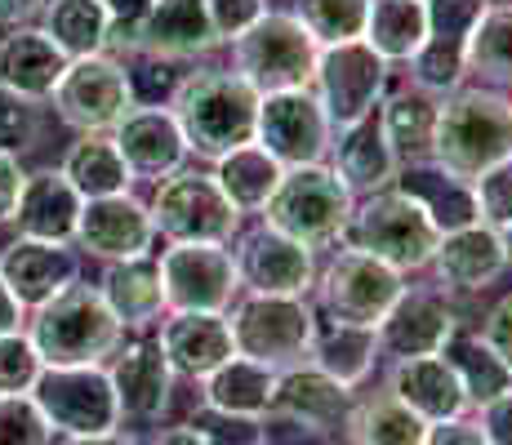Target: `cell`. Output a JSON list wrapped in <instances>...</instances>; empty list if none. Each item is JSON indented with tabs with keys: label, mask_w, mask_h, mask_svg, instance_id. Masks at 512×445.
Here are the masks:
<instances>
[{
	"label": "cell",
	"mask_w": 512,
	"mask_h": 445,
	"mask_svg": "<svg viewBox=\"0 0 512 445\" xmlns=\"http://www.w3.org/2000/svg\"><path fill=\"white\" fill-rule=\"evenodd\" d=\"M259 98L263 94L245 76L223 72V67H205V72H192L179 81L170 112L187 138V152L219 161L232 147L254 143Z\"/></svg>",
	"instance_id": "1"
},
{
	"label": "cell",
	"mask_w": 512,
	"mask_h": 445,
	"mask_svg": "<svg viewBox=\"0 0 512 445\" xmlns=\"http://www.w3.org/2000/svg\"><path fill=\"white\" fill-rule=\"evenodd\" d=\"M23 334L32 339L45 365H103L121 348L125 325L103 303L98 285L72 281L41 308H32V321Z\"/></svg>",
	"instance_id": "2"
},
{
	"label": "cell",
	"mask_w": 512,
	"mask_h": 445,
	"mask_svg": "<svg viewBox=\"0 0 512 445\" xmlns=\"http://www.w3.org/2000/svg\"><path fill=\"white\" fill-rule=\"evenodd\" d=\"M432 161L455 178L472 183L512 156V107L495 89H455L441 98L437 130H432Z\"/></svg>",
	"instance_id": "3"
},
{
	"label": "cell",
	"mask_w": 512,
	"mask_h": 445,
	"mask_svg": "<svg viewBox=\"0 0 512 445\" xmlns=\"http://www.w3.org/2000/svg\"><path fill=\"white\" fill-rule=\"evenodd\" d=\"M343 236H348L352 250L370 254V259L397 267L406 276L432 263L441 227L432 223V214L415 196H406L401 187H383V192H370L361 205H352V219L343 227Z\"/></svg>",
	"instance_id": "4"
},
{
	"label": "cell",
	"mask_w": 512,
	"mask_h": 445,
	"mask_svg": "<svg viewBox=\"0 0 512 445\" xmlns=\"http://www.w3.org/2000/svg\"><path fill=\"white\" fill-rule=\"evenodd\" d=\"M352 205H357V196H352V187L343 183V174L334 165H290L281 174L272 201L263 205V223L303 241L308 250H321V245L343 236Z\"/></svg>",
	"instance_id": "5"
},
{
	"label": "cell",
	"mask_w": 512,
	"mask_h": 445,
	"mask_svg": "<svg viewBox=\"0 0 512 445\" xmlns=\"http://www.w3.org/2000/svg\"><path fill=\"white\" fill-rule=\"evenodd\" d=\"M317 54L321 45L308 36V27L294 14H268L254 27H245L232 41V58L236 76H245L259 94H277V89H303L312 85V72H317Z\"/></svg>",
	"instance_id": "6"
},
{
	"label": "cell",
	"mask_w": 512,
	"mask_h": 445,
	"mask_svg": "<svg viewBox=\"0 0 512 445\" xmlns=\"http://www.w3.org/2000/svg\"><path fill=\"white\" fill-rule=\"evenodd\" d=\"M27 397L45 414L49 432L63 437H103L125 423L107 365H45Z\"/></svg>",
	"instance_id": "7"
},
{
	"label": "cell",
	"mask_w": 512,
	"mask_h": 445,
	"mask_svg": "<svg viewBox=\"0 0 512 445\" xmlns=\"http://www.w3.org/2000/svg\"><path fill=\"white\" fill-rule=\"evenodd\" d=\"M152 227L165 241H201V245H228L241 232V210L223 196L214 174L201 170H174L156 183V196L147 205Z\"/></svg>",
	"instance_id": "8"
},
{
	"label": "cell",
	"mask_w": 512,
	"mask_h": 445,
	"mask_svg": "<svg viewBox=\"0 0 512 445\" xmlns=\"http://www.w3.org/2000/svg\"><path fill=\"white\" fill-rule=\"evenodd\" d=\"M236 356L268 365V370H290L308 361L317 316L308 299H281V294H245L228 316Z\"/></svg>",
	"instance_id": "9"
},
{
	"label": "cell",
	"mask_w": 512,
	"mask_h": 445,
	"mask_svg": "<svg viewBox=\"0 0 512 445\" xmlns=\"http://www.w3.org/2000/svg\"><path fill=\"white\" fill-rule=\"evenodd\" d=\"M388 76H392V63H383L366 41L321 45L317 72H312V85L317 89L312 94L326 107L330 130L343 134L379 112L383 94H388Z\"/></svg>",
	"instance_id": "10"
},
{
	"label": "cell",
	"mask_w": 512,
	"mask_h": 445,
	"mask_svg": "<svg viewBox=\"0 0 512 445\" xmlns=\"http://www.w3.org/2000/svg\"><path fill=\"white\" fill-rule=\"evenodd\" d=\"M49 103H54L58 121L72 125L76 134H112L116 121L139 103V94H134L130 67L107 54H90L67 63Z\"/></svg>",
	"instance_id": "11"
},
{
	"label": "cell",
	"mask_w": 512,
	"mask_h": 445,
	"mask_svg": "<svg viewBox=\"0 0 512 445\" xmlns=\"http://www.w3.org/2000/svg\"><path fill=\"white\" fill-rule=\"evenodd\" d=\"M165 312H228L241 294V267L228 245L174 241L156 259Z\"/></svg>",
	"instance_id": "12"
},
{
	"label": "cell",
	"mask_w": 512,
	"mask_h": 445,
	"mask_svg": "<svg viewBox=\"0 0 512 445\" xmlns=\"http://www.w3.org/2000/svg\"><path fill=\"white\" fill-rule=\"evenodd\" d=\"M254 143L268 156H277L285 170H290V165L326 161V152L334 147V130H330V116H326V107H321V98L312 94V85L263 94Z\"/></svg>",
	"instance_id": "13"
},
{
	"label": "cell",
	"mask_w": 512,
	"mask_h": 445,
	"mask_svg": "<svg viewBox=\"0 0 512 445\" xmlns=\"http://www.w3.org/2000/svg\"><path fill=\"white\" fill-rule=\"evenodd\" d=\"M321 308L330 312V321H348V325H374L388 316V308L397 303V294L406 290V276L397 267L370 259L361 250H339L330 259V267L321 272Z\"/></svg>",
	"instance_id": "14"
},
{
	"label": "cell",
	"mask_w": 512,
	"mask_h": 445,
	"mask_svg": "<svg viewBox=\"0 0 512 445\" xmlns=\"http://www.w3.org/2000/svg\"><path fill=\"white\" fill-rule=\"evenodd\" d=\"M490 0H423L428 41L410 58V85L446 98L468 76V36Z\"/></svg>",
	"instance_id": "15"
},
{
	"label": "cell",
	"mask_w": 512,
	"mask_h": 445,
	"mask_svg": "<svg viewBox=\"0 0 512 445\" xmlns=\"http://www.w3.org/2000/svg\"><path fill=\"white\" fill-rule=\"evenodd\" d=\"M241 267V290L250 294H281V299H303L317 285V259L303 241L277 232V227H254L236 250Z\"/></svg>",
	"instance_id": "16"
},
{
	"label": "cell",
	"mask_w": 512,
	"mask_h": 445,
	"mask_svg": "<svg viewBox=\"0 0 512 445\" xmlns=\"http://www.w3.org/2000/svg\"><path fill=\"white\" fill-rule=\"evenodd\" d=\"M76 245H81L90 259L103 263H125V259H143L152 254L156 227L147 205L134 192H116V196H98V201L81 205V219H76Z\"/></svg>",
	"instance_id": "17"
},
{
	"label": "cell",
	"mask_w": 512,
	"mask_h": 445,
	"mask_svg": "<svg viewBox=\"0 0 512 445\" xmlns=\"http://www.w3.org/2000/svg\"><path fill=\"white\" fill-rule=\"evenodd\" d=\"M455 330V303L446 299V290H428V285H406L397 294V303L388 308V316L374 325L379 352L397 356V361L401 356H437Z\"/></svg>",
	"instance_id": "18"
},
{
	"label": "cell",
	"mask_w": 512,
	"mask_h": 445,
	"mask_svg": "<svg viewBox=\"0 0 512 445\" xmlns=\"http://www.w3.org/2000/svg\"><path fill=\"white\" fill-rule=\"evenodd\" d=\"M112 143L116 152L125 156L134 178H170L174 170H183L187 152V138L174 121L170 107H156V103H134L130 112L116 121L112 130Z\"/></svg>",
	"instance_id": "19"
},
{
	"label": "cell",
	"mask_w": 512,
	"mask_h": 445,
	"mask_svg": "<svg viewBox=\"0 0 512 445\" xmlns=\"http://www.w3.org/2000/svg\"><path fill=\"white\" fill-rule=\"evenodd\" d=\"M0 281L9 285L27 312L54 299L72 281H81V259H76L72 241H36V236H18L0 250Z\"/></svg>",
	"instance_id": "20"
},
{
	"label": "cell",
	"mask_w": 512,
	"mask_h": 445,
	"mask_svg": "<svg viewBox=\"0 0 512 445\" xmlns=\"http://www.w3.org/2000/svg\"><path fill=\"white\" fill-rule=\"evenodd\" d=\"M348 414H352V388L334 383L317 365L303 361V365H290V370H277L268 419L299 423V428H312V432H334L348 423Z\"/></svg>",
	"instance_id": "21"
},
{
	"label": "cell",
	"mask_w": 512,
	"mask_h": 445,
	"mask_svg": "<svg viewBox=\"0 0 512 445\" xmlns=\"http://www.w3.org/2000/svg\"><path fill=\"white\" fill-rule=\"evenodd\" d=\"M116 361L107 365V379L116 388V405H121V419H139L152 423L165 414L174 388V370L165 361L161 343L156 339H134L125 348L112 352Z\"/></svg>",
	"instance_id": "22"
},
{
	"label": "cell",
	"mask_w": 512,
	"mask_h": 445,
	"mask_svg": "<svg viewBox=\"0 0 512 445\" xmlns=\"http://www.w3.org/2000/svg\"><path fill=\"white\" fill-rule=\"evenodd\" d=\"M156 343H161L170 370L187 374V379H205L228 356H236L228 312H170L161 321Z\"/></svg>",
	"instance_id": "23"
},
{
	"label": "cell",
	"mask_w": 512,
	"mask_h": 445,
	"mask_svg": "<svg viewBox=\"0 0 512 445\" xmlns=\"http://www.w3.org/2000/svg\"><path fill=\"white\" fill-rule=\"evenodd\" d=\"M388 392L406 405L410 414H419L423 423H446V419H464L468 397L459 388L455 370H450L446 356H401L392 361L388 374Z\"/></svg>",
	"instance_id": "24"
},
{
	"label": "cell",
	"mask_w": 512,
	"mask_h": 445,
	"mask_svg": "<svg viewBox=\"0 0 512 445\" xmlns=\"http://www.w3.org/2000/svg\"><path fill=\"white\" fill-rule=\"evenodd\" d=\"M432 272H437V285L446 290H486V285L499 281L504 272V245H499V232L486 223H468L455 227V232H441L437 254H432Z\"/></svg>",
	"instance_id": "25"
},
{
	"label": "cell",
	"mask_w": 512,
	"mask_h": 445,
	"mask_svg": "<svg viewBox=\"0 0 512 445\" xmlns=\"http://www.w3.org/2000/svg\"><path fill=\"white\" fill-rule=\"evenodd\" d=\"M67 58L41 27H9V36H0V89L18 98L45 103L54 94V85L63 81Z\"/></svg>",
	"instance_id": "26"
},
{
	"label": "cell",
	"mask_w": 512,
	"mask_h": 445,
	"mask_svg": "<svg viewBox=\"0 0 512 445\" xmlns=\"http://www.w3.org/2000/svg\"><path fill=\"white\" fill-rule=\"evenodd\" d=\"M219 45L210 27V14H205V0H156L152 14L143 18V27L134 32L130 49H143L152 58H201Z\"/></svg>",
	"instance_id": "27"
},
{
	"label": "cell",
	"mask_w": 512,
	"mask_h": 445,
	"mask_svg": "<svg viewBox=\"0 0 512 445\" xmlns=\"http://www.w3.org/2000/svg\"><path fill=\"white\" fill-rule=\"evenodd\" d=\"M81 196L63 178V170H36L23 178V192L14 205L18 236H36V241H72L76 219H81Z\"/></svg>",
	"instance_id": "28"
},
{
	"label": "cell",
	"mask_w": 512,
	"mask_h": 445,
	"mask_svg": "<svg viewBox=\"0 0 512 445\" xmlns=\"http://www.w3.org/2000/svg\"><path fill=\"white\" fill-rule=\"evenodd\" d=\"M334 147H339V161H334V170L343 174V183L352 187V196H370V192H383V187L397 183V152H392L388 134H383L379 125V112L366 116L361 125H352V130L334 134Z\"/></svg>",
	"instance_id": "29"
},
{
	"label": "cell",
	"mask_w": 512,
	"mask_h": 445,
	"mask_svg": "<svg viewBox=\"0 0 512 445\" xmlns=\"http://www.w3.org/2000/svg\"><path fill=\"white\" fill-rule=\"evenodd\" d=\"M406 196H415L423 210L432 214V223L441 227V232H455V227H468L477 223V201H472V183L464 178H455L450 170H441L432 156H423V161H406L397 170V183Z\"/></svg>",
	"instance_id": "30"
},
{
	"label": "cell",
	"mask_w": 512,
	"mask_h": 445,
	"mask_svg": "<svg viewBox=\"0 0 512 445\" xmlns=\"http://www.w3.org/2000/svg\"><path fill=\"white\" fill-rule=\"evenodd\" d=\"M98 294H103V303L112 308V316L125 330H143V325L161 321V312H165L161 272H156L152 254L125 259V263H107L103 281H98Z\"/></svg>",
	"instance_id": "31"
},
{
	"label": "cell",
	"mask_w": 512,
	"mask_h": 445,
	"mask_svg": "<svg viewBox=\"0 0 512 445\" xmlns=\"http://www.w3.org/2000/svg\"><path fill=\"white\" fill-rule=\"evenodd\" d=\"M272 388H277V370L250 361V356H228L219 370L201 379L205 405L223 414H250V419H268Z\"/></svg>",
	"instance_id": "32"
},
{
	"label": "cell",
	"mask_w": 512,
	"mask_h": 445,
	"mask_svg": "<svg viewBox=\"0 0 512 445\" xmlns=\"http://www.w3.org/2000/svg\"><path fill=\"white\" fill-rule=\"evenodd\" d=\"M374 361H379V334L366 330V325L330 321V325H317V334H312L308 365H317L321 374H330L343 388H357L374 370Z\"/></svg>",
	"instance_id": "33"
},
{
	"label": "cell",
	"mask_w": 512,
	"mask_h": 445,
	"mask_svg": "<svg viewBox=\"0 0 512 445\" xmlns=\"http://www.w3.org/2000/svg\"><path fill=\"white\" fill-rule=\"evenodd\" d=\"M63 178L76 187L81 201H98V196H116V192H130L134 174L125 165V156L116 152L112 134H81L63 156Z\"/></svg>",
	"instance_id": "34"
},
{
	"label": "cell",
	"mask_w": 512,
	"mask_h": 445,
	"mask_svg": "<svg viewBox=\"0 0 512 445\" xmlns=\"http://www.w3.org/2000/svg\"><path fill=\"white\" fill-rule=\"evenodd\" d=\"M437 112H441V98L428 94V89H419V85L397 89L388 103H379V125H383V134H388V143H392V152H397L401 165L423 161V156L432 152Z\"/></svg>",
	"instance_id": "35"
},
{
	"label": "cell",
	"mask_w": 512,
	"mask_h": 445,
	"mask_svg": "<svg viewBox=\"0 0 512 445\" xmlns=\"http://www.w3.org/2000/svg\"><path fill=\"white\" fill-rule=\"evenodd\" d=\"M285 165L277 156H268L259 143H245V147H232L228 156L214 161V183L223 187V196L236 205L241 214H263V205L272 201L277 192Z\"/></svg>",
	"instance_id": "36"
},
{
	"label": "cell",
	"mask_w": 512,
	"mask_h": 445,
	"mask_svg": "<svg viewBox=\"0 0 512 445\" xmlns=\"http://www.w3.org/2000/svg\"><path fill=\"white\" fill-rule=\"evenodd\" d=\"M41 32L72 63V58L107 54V45H112V18H107V9L98 0H45Z\"/></svg>",
	"instance_id": "37"
},
{
	"label": "cell",
	"mask_w": 512,
	"mask_h": 445,
	"mask_svg": "<svg viewBox=\"0 0 512 445\" xmlns=\"http://www.w3.org/2000/svg\"><path fill=\"white\" fill-rule=\"evenodd\" d=\"M383 63H410L428 41V14L423 0H370L366 32H361Z\"/></svg>",
	"instance_id": "38"
},
{
	"label": "cell",
	"mask_w": 512,
	"mask_h": 445,
	"mask_svg": "<svg viewBox=\"0 0 512 445\" xmlns=\"http://www.w3.org/2000/svg\"><path fill=\"white\" fill-rule=\"evenodd\" d=\"M441 356L450 361V370H455V379H459V388H464L468 405H477V410L486 401H495V397H504V392H512L508 365L486 348V339H481V334L455 330V334H450V343L441 348Z\"/></svg>",
	"instance_id": "39"
},
{
	"label": "cell",
	"mask_w": 512,
	"mask_h": 445,
	"mask_svg": "<svg viewBox=\"0 0 512 445\" xmlns=\"http://www.w3.org/2000/svg\"><path fill=\"white\" fill-rule=\"evenodd\" d=\"M348 445H423L428 423L410 414L392 392H374L370 401L352 405L348 414Z\"/></svg>",
	"instance_id": "40"
},
{
	"label": "cell",
	"mask_w": 512,
	"mask_h": 445,
	"mask_svg": "<svg viewBox=\"0 0 512 445\" xmlns=\"http://www.w3.org/2000/svg\"><path fill=\"white\" fill-rule=\"evenodd\" d=\"M468 72L512 85V5H486L468 36Z\"/></svg>",
	"instance_id": "41"
},
{
	"label": "cell",
	"mask_w": 512,
	"mask_h": 445,
	"mask_svg": "<svg viewBox=\"0 0 512 445\" xmlns=\"http://www.w3.org/2000/svg\"><path fill=\"white\" fill-rule=\"evenodd\" d=\"M366 9L370 0H299L294 18L308 27V36L317 45H339V41H361Z\"/></svg>",
	"instance_id": "42"
},
{
	"label": "cell",
	"mask_w": 512,
	"mask_h": 445,
	"mask_svg": "<svg viewBox=\"0 0 512 445\" xmlns=\"http://www.w3.org/2000/svg\"><path fill=\"white\" fill-rule=\"evenodd\" d=\"M45 134L41 103L18 98L9 89H0V152L5 156H27Z\"/></svg>",
	"instance_id": "43"
},
{
	"label": "cell",
	"mask_w": 512,
	"mask_h": 445,
	"mask_svg": "<svg viewBox=\"0 0 512 445\" xmlns=\"http://www.w3.org/2000/svg\"><path fill=\"white\" fill-rule=\"evenodd\" d=\"M45 361L41 352L32 348L23 330L18 334H0V397H27L41 379Z\"/></svg>",
	"instance_id": "44"
},
{
	"label": "cell",
	"mask_w": 512,
	"mask_h": 445,
	"mask_svg": "<svg viewBox=\"0 0 512 445\" xmlns=\"http://www.w3.org/2000/svg\"><path fill=\"white\" fill-rule=\"evenodd\" d=\"M472 201H477V223L495 227V232L512 223V156L472 178Z\"/></svg>",
	"instance_id": "45"
},
{
	"label": "cell",
	"mask_w": 512,
	"mask_h": 445,
	"mask_svg": "<svg viewBox=\"0 0 512 445\" xmlns=\"http://www.w3.org/2000/svg\"><path fill=\"white\" fill-rule=\"evenodd\" d=\"M192 428L201 432L205 445H268L263 419H250V414H223V410H210V405L196 410Z\"/></svg>",
	"instance_id": "46"
},
{
	"label": "cell",
	"mask_w": 512,
	"mask_h": 445,
	"mask_svg": "<svg viewBox=\"0 0 512 445\" xmlns=\"http://www.w3.org/2000/svg\"><path fill=\"white\" fill-rule=\"evenodd\" d=\"M0 445H54V432L32 397H0Z\"/></svg>",
	"instance_id": "47"
},
{
	"label": "cell",
	"mask_w": 512,
	"mask_h": 445,
	"mask_svg": "<svg viewBox=\"0 0 512 445\" xmlns=\"http://www.w3.org/2000/svg\"><path fill=\"white\" fill-rule=\"evenodd\" d=\"M205 14H210V27L214 36L223 41H236L245 27H254L263 14H268V0H205Z\"/></svg>",
	"instance_id": "48"
},
{
	"label": "cell",
	"mask_w": 512,
	"mask_h": 445,
	"mask_svg": "<svg viewBox=\"0 0 512 445\" xmlns=\"http://www.w3.org/2000/svg\"><path fill=\"white\" fill-rule=\"evenodd\" d=\"M112 18V45H134V32L143 27V18L152 14L156 0H98Z\"/></svg>",
	"instance_id": "49"
},
{
	"label": "cell",
	"mask_w": 512,
	"mask_h": 445,
	"mask_svg": "<svg viewBox=\"0 0 512 445\" xmlns=\"http://www.w3.org/2000/svg\"><path fill=\"white\" fill-rule=\"evenodd\" d=\"M481 339H486V348L499 356V361L508 365L512 374V294L508 299H499L495 308L486 312V321H481Z\"/></svg>",
	"instance_id": "50"
},
{
	"label": "cell",
	"mask_w": 512,
	"mask_h": 445,
	"mask_svg": "<svg viewBox=\"0 0 512 445\" xmlns=\"http://www.w3.org/2000/svg\"><path fill=\"white\" fill-rule=\"evenodd\" d=\"M477 428H481V441L486 445H512V392L481 405Z\"/></svg>",
	"instance_id": "51"
},
{
	"label": "cell",
	"mask_w": 512,
	"mask_h": 445,
	"mask_svg": "<svg viewBox=\"0 0 512 445\" xmlns=\"http://www.w3.org/2000/svg\"><path fill=\"white\" fill-rule=\"evenodd\" d=\"M423 445H486V441H481L477 419H446V423H432Z\"/></svg>",
	"instance_id": "52"
},
{
	"label": "cell",
	"mask_w": 512,
	"mask_h": 445,
	"mask_svg": "<svg viewBox=\"0 0 512 445\" xmlns=\"http://www.w3.org/2000/svg\"><path fill=\"white\" fill-rule=\"evenodd\" d=\"M23 165L18 156H5L0 152V227L14 219V205H18V192H23Z\"/></svg>",
	"instance_id": "53"
},
{
	"label": "cell",
	"mask_w": 512,
	"mask_h": 445,
	"mask_svg": "<svg viewBox=\"0 0 512 445\" xmlns=\"http://www.w3.org/2000/svg\"><path fill=\"white\" fill-rule=\"evenodd\" d=\"M45 0H0V27H27L32 18H41Z\"/></svg>",
	"instance_id": "54"
},
{
	"label": "cell",
	"mask_w": 512,
	"mask_h": 445,
	"mask_svg": "<svg viewBox=\"0 0 512 445\" xmlns=\"http://www.w3.org/2000/svg\"><path fill=\"white\" fill-rule=\"evenodd\" d=\"M23 316H27V308L14 299V294H9V285L0 281V334H18L27 325Z\"/></svg>",
	"instance_id": "55"
},
{
	"label": "cell",
	"mask_w": 512,
	"mask_h": 445,
	"mask_svg": "<svg viewBox=\"0 0 512 445\" xmlns=\"http://www.w3.org/2000/svg\"><path fill=\"white\" fill-rule=\"evenodd\" d=\"M152 445H205V441H201V432H196L192 423H183V428H165Z\"/></svg>",
	"instance_id": "56"
},
{
	"label": "cell",
	"mask_w": 512,
	"mask_h": 445,
	"mask_svg": "<svg viewBox=\"0 0 512 445\" xmlns=\"http://www.w3.org/2000/svg\"><path fill=\"white\" fill-rule=\"evenodd\" d=\"M63 445H139V441H130L125 432H103V437H67Z\"/></svg>",
	"instance_id": "57"
},
{
	"label": "cell",
	"mask_w": 512,
	"mask_h": 445,
	"mask_svg": "<svg viewBox=\"0 0 512 445\" xmlns=\"http://www.w3.org/2000/svg\"><path fill=\"white\" fill-rule=\"evenodd\" d=\"M499 245H504V267H512V223L499 227Z\"/></svg>",
	"instance_id": "58"
},
{
	"label": "cell",
	"mask_w": 512,
	"mask_h": 445,
	"mask_svg": "<svg viewBox=\"0 0 512 445\" xmlns=\"http://www.w3.org/2000/svg\"><path fill=\"white\" fill-rule=\"evenodd\" d=\"M508 107H512V98H508Z\"/></svg>",
	"instance_id": "59"
}]
</instances>
